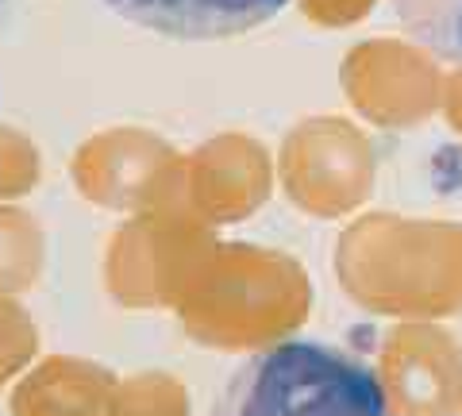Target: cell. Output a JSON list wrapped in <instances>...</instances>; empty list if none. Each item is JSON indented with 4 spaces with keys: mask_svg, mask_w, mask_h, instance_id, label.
<instances>
[{
    "mask_svg": "<svg viewBox=\"0 0 462 416\" xmlns=\"http://www.w3.org/2000/svg\"><path fill=\"white\" fill-rule=\"evenodd\" d=\"M212 416H393L378 370L320 339H285L227 378Z\"/></svg>",
    "mask_w": 462,
    "mask_h": 416,
    "instance_id": "obj_1",
    "label": "cell"
},
{
    "mask_svg": "<svg viewBox=\"0 0 462 416\" xmlns=\"http://www.w3.org/2000/svg\"><path fill=\"white\" fill-rule=\"evenodd\" d=\"M116 16L170 39H236L270 23L289 0H105Z\"/></svg>",
    "mask_w": 462,
    "mask_h": 416,
    "instance_id": "obj_2",
    "label": "cell"
},
{
    "mask_svg": "<svg viewBox=\"0 0 462 416\" xmlns=\"http://www.w3.org/2000/svg\"><path fill=\"white\" fill-rule=\"evenodd\" d=\"M393 12L420 47L462 66V0H393Z\"/></svg>",
    "mask_w": 462,
    "mask_h": 416,
    "instance_id": "obj_3",
    "label": "cell"
},
{
    "mask_svg": "<svg viewBox=\"0 0 462 416\" xmlns=\"http://www.w3.org/2000/svg\"><path fill=\"white\" fill-rule=\"evenodd\" d=\"M8 8H12V0H0V27H5V20H8Z\"/></svg>",
    "mask_w": 462,
    "mask_h": 416,
    "instance_id": "obj_4",
    "label": "cell"
}]
</instances>
